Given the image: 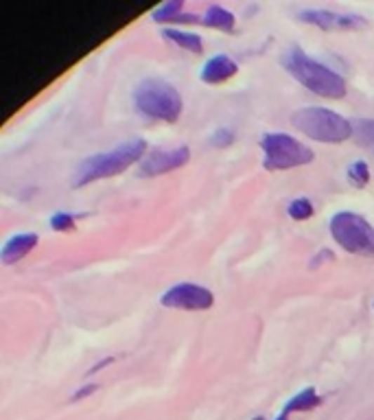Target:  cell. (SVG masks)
Listing matches in <instances>:
<instances>
[{
    "instance_id": "d6986e66",
    "label": "cell",
    "mask_w": 374,
    "mask_h": 420,
    "mask_svg": "<svg viewBox=\"0 0 374 420\" xmlns=\"http://www.w3.org/2000/svg\"><path fill=\"white\" fill-rule=\"evenodd\" d=\"M74 223H77V217L70 215V213H64V210H60V213H55V215L51 217L53 230H58V232L74 230Z\"/></svg>"
},
{
    "instance_id": "6da1fadb",
    "label": "cell",
    "mask_w": 374,
    "mask_h": 420,
    "mask_svg": "<svg viewBox=\"0 0 374 420\" xmlns=\"http://www.w3.org/2000/svg\"><path fill=\"white\" fill-rule=\"evenodd\" d=\"M283 64L293 79L300 81L307 90L324 99H344L346 97V81L342 74L330 70L328 66L311 60L300 48H293L283 57Z\"/></svg>"
},
{
    "instance_id": "ac0fdd59",
    "label": "cell",
    "mask_w": 374,
    "mask_h": 420,
    "mask_svg": "<svg viewBox=\"0 0 374 420\" xmlns=\"http://www.w3.org/2000/svg\"><path fill=\"white\" fill-rule=\"evenodd\" d=\"M348 180L357 188H363L370 182V166H368V162L359 160V162L350 164L348 166Z\"/></svg>"
},
{
    "instance_id": "603a6c76",
    "label": "cell",
    "mask_w": 374,
    "mask_h": 420,
    "mask_svg": "<svg viewBox=\"0 0 374 420\" xmlns=\"http://www.w3.org/2000/svg\"><path fill=\"white\" fill-rule=\"evenodd\" d=\"M254 420H265V418H260V416H258V418H254Z\"/></svg>"
},
{
    "instance_id": "8992f818",
    "label": "cell",
    "mask_w": 374,
    "mask_h": 420,
    "mask_svg": "<svg viewBox=\"0 0 374 420\" xmlns=\"http://www.w3.org/2000/svg\"><path fill=\"white\" fill-rule=\"evenodd\" d=\"M265 154V169L267 171H287L295 166H305L313 162V151L305 143L295 140L289 133H265L260 140Z\"/></svg>"
},
{
    "instance_id": "7402d4cb",
    "label": "cell",
    "mask_w": 374,
    "mask_h": 420,
    "mask_svg": "<svg viewBox=\"0 0 374 420\" xmlns=\"http://www.w3.org/2000/svg\"><path fill=\"white\" fill-rule=\"evenodd\" d=\"M276 420H287V414H285V412H283V414H280V416H278V418H276Z\"/></svg>"
},
{
    "instance_id": "277c9868",
    "label": "cell",
    "mask_w": 374,
    "mask_h": 420,
    "mask_svg": "<svg viewBox=\"0 0 374 420\" xmlns=\"http://www.w3.org/2000/svg\"><path fill=\"white\" fill-rule=\"evenodd\" d=\"M293 127L300 129L305 136L317 143H344L348 140L354 129L348 119H344L342 114L326 110V107H300L298 112L291 114Z\"/></svg>"
},
{
    "instance_id": "7c38bea8",
    "label": "cell",
    "mask_w": 374,
    "mask_h": 420,
    "mask_svg": "<svg viewBox=\"0 0 374 420\" xmlns=\"http://www.w3.org/2000/svg\"><path fill=\"white\" fill-rule=\"evenodd\" d=\"M201 25L203 27H211V29H219L223 33H232L234 27H236V18L232 11L223 9V7H211L206 11V15L201 18Z\"/></svg>"
},
{
    "instance_id": "8fae6325",
    "label": "cell",
    "mask_w": 374,
    "mask_h": 420,
    "mask_svg": "<svg viewBox=\"0 0 374 420\" xmlns=\"http://www.w3.org/2000/svg\"><path fill=\"white\" fill-rule=\"evenodd\" d=\"M40 243V237L33 235V232H27V235H15L11 237L5 247H3V252H0V261H3L5 265H13L18 261H22L29 252L35 250V245Z\"/></svg>"
},
{
    "instance_id": "4fadbf2b",
    "label": "cell",
    "mask_w": 374,
    "mask_h": 420,
    "mask_svg": "<svg viewBox=\"0 0 374 420\" xmlns=\"http://www.w3.org/2000/svg\"><path fill=\"white\" fill-rule=\"evenodd\" d=\"M156 22H201L197 15H186L182 13V0H171V3L162 5L152 13Z\"/></svg>"
},
{
    "instance_id": "30bf717a",
    "label": "cell",
    "mask_w": 374,
    "mask_h": 420,
    "mask_svg": "<svg viewBox=\"0 0 374 420\" xmlns=\"http://www.w3.org/2000/svg\"><path fill=\"white\" fill-rule=\"evenodd\" d=\"M239 66L236 62L232 60V57L228 55H215L213 60H208L203 64L201 68V81L203 84H211V86H217V84H223V81H228L232 79L234 74H236Z\"/></svg>"
},
{
    "instance_id": "44dd1931",
    "label": "cell",
    "mask_w": 374,
    "mask_h": 420,
    "mask_svg": "<svg viewBox=\"0 0 374 420\" xmlns=\"http://www.w3.org/2000/svg\"><path fill=\"white\" fill-rule=\"evenodd\" d=\"M97 390V386H86V388H81L77 394H74L72 396V400H81V398H86V396H90L92 392H95Z\"/></svg>"
},
{
    "instance_id": "ba28073f",
    "label": "cell",
    "mask_w": 374,
    "mask_h": 420,
    "mask_svg": "<svg viewBox=\"0 0 374 420\" xmlns=\"http://www.w3.org/2000/svg\"><path fill=\"white\" fill-rule=\"evenodd\" d=\"M302 22L315 25L324 31H359L368 27V20L361 15H348V13H335L326 9H307L298 13Z\"/></svg>"
},
{
    "instance_id": "52a82bcc",
    "label": "cell",
    "mask_w": 374,
    "mask_h": 420,
    "mask_svg": "<svg viewBox=\"0 0 374 420\" xmlns=\"http://www.w3.org/2000/svg\"><path fill=\"white\" fill-rule=\"evenodd\" d=\"M160 304L166 309H180V311H206L215 304V296L211 289L193 282H180L169 291H164Z\"/></svg>"
},
{
    "instance_id": "5b68a950",
    "label": "cell",
    "mask_w": 374,
    "mask_h": 420,
    "mask_svg": "<svg viewBox=\"0 0 374 420\" xmlns=\"http://www.w3.org/2000/svg\"><path fill=\"white\" fill-rule=\"evenodd\" d=\"M330 235L335 243L357 256H374V225L354 213H338L330 219Z\"/></svg>"
},
{
    "instance_id": "7a4b0ae2",
    "label": "cell",
    "mask_w": 374,
    "mask_h": 420,
    "mask_svg": "<svg viewBox=\"0 0 374 420\" xmlns=\"http://www.w3.org/2000/svg\"><path fill=\"white\" fill-rule=\"evenodd\" d=\"M145 151H147V143L142 138H134L116 149L107 151V154L90 156L79 164L74 186H86L97 180L116 176L121 171H127L132 164L140 162V158H145Z\"/></svg>"
},
{
    "instance_id": "9c48e42d",
    "label": "cell",
    "mask_w": 374,
    "mask_h": 420,
    "mask_svg": "<svg viewBox=\"0 0 374 420\" xmlns=\"http://www.w3.org/2000/svg\"><path fill=\"white\" fill-rule=\"evenodd\" d=\"M191 158L189 147H178V149H160L154 151L152 156L142 158L140 162V176L145 178H156V176H164L169 171H175L180 166H184Z\"/></svg>"
},
{
    "instance_id": "ffe728a7",
    "label": "cell",
    "mask_w": 374,
    "mask_h": 420,
    "mask_svg": "<svg viewBox=\"0 0 374 420\" xmlns=\"http://www.w3.org/2000/svg\"><path fill=\"white\" fill-rule=\"evenodd\" d=\"M232 140H234V133L230 129H217L211 138V143L215 147H228V145H232Z\"/></svg>"
},
{
    "instance_id": "5bb4252c",
    "label": "cell",
    "mask_w": 374,
    "mask_h": 420,
    "mask_svg": "<svg viewBox=\"0 0 374 420\" xmlns=\"http://www.w3.org/2000/svg\"><path fill=\"white\" fill-rule=\"evenodd\" d=\"M162 35L166 37L169 42L182 46L184 51H189V53H195L199 55L203 51V42H201V37L197 33H189V31H180V29H164Z\"/></svg>"
},
{
    "instance_id": "9a60e30c",
    "label": "cell",
    "mask_w": 374,
    "mask_h": 420,
    "mask_svg": "<svg viewBox=\"0 0 374 420\" xmlns=\"http://www.w3.org/2000/svg\"><path fill=\"white\" fill-rule=\"evenodd\" d=\"M320 403H322V396L317 394L313 388H307V390H302L298 396H293L289 403L285 405V414L289 416L293 412H311V409H315Z\"/></svg>"
},
{
    "instance_id": "e0dca14e",
    "label": "cell",
    "mask_w": 374,
    "mask_h": 420,
    "mask_svg": "<svg viewBox=\"0 0 374 420\" xmlns=\"http://www.w3.org/2000/svg\"><path fill=\"white\" fill-rule=\"evenodd\" d=\"M287 213H289V217L295 219V221H307V219L313 217L315 208H313V204H311L307 197H300V199H293V202L289 204Z\"/></svg>"
},
{
    "instance_id": "2e32d148",
    "label": "cell",
    "mask_w": 374,
    "mask_h": 420,
    "mask_svg": "<svg viewBox=\"0 0 374 420\" xmlns=\"http://www.w3.org/2000/svg\"><path fill=\"white\" fill-rule=\"evenodd\" d=\"M352 136L359 140L361 147H370L374 151V121H354Z\"/></svg>"
},
{
    "instance_id": "3957f363",
    "label": "cell",
    "mask_w": 374,
    "mask_h": 420,
    "mask_svg": "<svg viewBox=\"0 0 374 420\" xmlns=\"http://www.w3.org/2000/svg\"><path fill=\"white\" fill-rule=\"evenodd\" d=\"M134 105L152 121L175 123L182 117V94L162 79H145L134 88Z\"/></svg>"
}]
</instances>
